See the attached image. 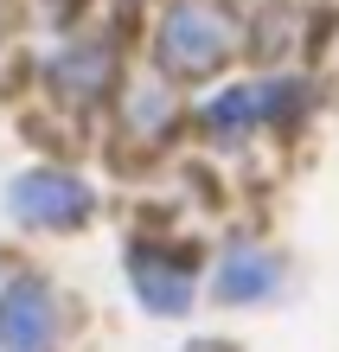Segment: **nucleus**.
Here are the masks:
<instances>
[{
  "instance_id": "nucleus-7",
  "label": "nucleus",
  "mask_w": 339,
  "mask_h": 352,
  "mask_svg": "<svg viewBox=\"0 0 339 352\" xmlns=\"http://www.w3.org/2000/svg\"><path fill=\"white\" fill-rule=\"evenodd\" d=\"M52 77H58V90H65V96L90 102L102 84H109V52H102V45H77V52H65L52 65Z\"/></svg>"
},
{
  "instance_id": "nucleus-6",
  "label": "nucleus",
  "mask_w": 339,
  "mask_h": 352,
  "mask_svg": "<svg viewBox=\"0 0 339 352\" xmlns=\"http://www.w3.org/2000/svg\"><path fill=\"white\" fill-rule=\"evenodd\" d=\"M263 122H269V96H263V84H230L224 96L205 102V135L218 141V148H237V141H243L250 129H263Z\"/></svg>"
},
{
  "instance_id": "nucleus-5",
  "label": "nucleus",
  "mask_w": 339,
  "mask_h": 352,
  "mask_svg": "<svg viewBox=\"0 0 339 352\" xmlns=\"http://www.w3.org/2000/svg\"><path fill=\"white\" fill-rule=\"evenodd\" d=\"M218 301H269L275 288H282V263H275L269 250H256V243H230V256H224V269H218Z\"/></svg>"
},
{
  "instance_id": "nucleus-2",
  "label": "nucleus",
  "mask_w": 339,
  "mask_h": 352,
  "mask_svg": "<svg viewBox=\"0 0 339 352\" xmlns=\"http://www.w3.org/2000/svg\"><path fill=\"white\" fill-rule=\"evenodd\" d=\"M7 212L19 224H45V231H65V224L90 218V186L65 167H32L7 186Z\"/></svg>"
},
{
  "instance_id": "nucleus-4",
  "label": "nucleus",
  "mask_w": 339,
  "mask_h": 352,
  "mask_svg": "<svg viewBox=\"0 0 339 352\" xmlns=\"http://www.w3.org/2000/svg\"><path fill=\"white\" fill-rule=\"evenodd\" d=\"M129 282L147 314H186V301H193V269L173 243H129Z\"/></svg>"
},
{
  "instance_id": "nucleus-1",
  "label": "nucleus",
  "mask_w": 339,
  "mask_h": 352,
  "mask_svg": "<svg viewBox=\"0 0 339 352\" xmlns=\"http://www.w3.org/2000/svg\"><path fill=\"white\" fill-rule=\"evenodd\" d=\"M154 65L179 84H199V77H218L230 65V26L199 0H179L166 7L160 32H154Z\"/></svg>"
},
{
  "instance_id": "nucleus-3",
  "label": "nucleus",
  "mask_w": 339,
  "mask_h": 352,
  "mask_svg": "<svg viewBox=\"0 0 339 352\" xmlns=\"http://www.w3.org/2000/svg\"><path fill=\"white\" fill-rule=\"evenodd\" d=\"M58 340V301L39 276L7 282L0 295V352H52Z\"/></svg>"
}]
</instances>
